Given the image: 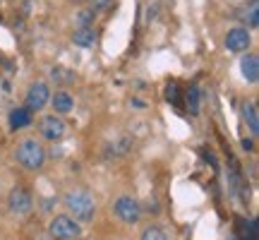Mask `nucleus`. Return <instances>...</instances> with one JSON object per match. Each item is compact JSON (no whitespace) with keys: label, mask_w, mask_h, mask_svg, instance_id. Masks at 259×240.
<instances>
[{"label":"nucleus","mask_w":259,"mask_h":240,"mask_svg":"<svg viewBox=\"0 0 259 240\" xmlns=\"http://www.w3.org/2000/svg\"><path fill=\"white\" fill-rule=\"evenodd\" d=\"M65 202V209L72 214L74 221H94V216H96V202H94V197L89 194V190H84V187H74L70 192L63 197Z\"/></svg>","instance_id":"nucleus-1"},{"label":"nucleus","mask_w":259,"mask_h":240,"mask_svg":"<svg viewBox=\"0 0 259 240\" xmlns=\"http://www.w3.org/2000/svg\"><path fill=\"white\" fill-rule=\"evenodd\" d=\"M15 158H17L19 166L29 168V171H38L46 161V149L41 147V142H36V139H24L15 149Z\"/></svg>","instance_id":"nucleus-2"},{"label":"nucleus","mask_w":259,"mask_h":240,"mask_svg":"<svg viewBox=\"0 0 259 240\" xmlns=\"http://www.w3.org/2000/svg\"><path fill=\"white\" fill-rule=\"evenodd\" d=\"M48 231L53 235V240H77L82 235V228H79V221H74L72 216L67 214H58L53 216V221L48 226Z\"/></svg>","instance_id":"nucleus-3"},{"label":"nucleus","mask_w":259,"mask_h":240,"mask_svg":"<svg viewBox=\"0 0 259 240\" xmlns=\"http://www.w3.org/2000/svg\"><path fill=\"white\" fill-rule=\"evenodd\" d=\"M113 214H115L122 223L135 226V223L139 221V216H142V204H139L132 194H122V197H118L115 204H113Z\"/></svg>","instance_id":"nucleus-4"},{"label":"nucleus","mask_w":259,"mask_h":240,"mask_svg":"<svg viewBox=\"0 0 259 240\" xmlns=\"http://www.w3.org/2000/svg\"><path fill=\"white\" fill-rule=\"evenodd\" d=\"M38 132L41 137L48 139V142H60L67 132V125H65L63 115H56V113H48L38 120Z\"/></svg>","instance_id":"nucleus-5"},{"label":"nucleus","mask_w":259,"mask_h":240,"mask_svg":"<svg viewBox=\"0 0 259 240\" xmlns=\"http://www.w3.org/2000/svg\"><path fill=\"white\" fill-rule=\"evenodd\" d=\"M51 101V87L46 82H31L27 89V103H24V108H29L31 113L36 111H44L46 108V103Z\"/></svg>","instance_id":"nucleus-6"},{"label":"nucleus","mask_w":259,"mask_h":240,"mask_svg":"<svg viewBox=\"0 0 259 240\" xmlns=\"http://www.w3.org/2000/svg\"><path fill=\"white\" fill-rule=\"evenodd\" d=\"M8 207L15 216H29L31 209H34V199H31L29 190H24V187H15L8 197Z\"/></svg>","instance_id":"nucleus-7"},{"label":"nucleus","mask_w":259,"mask_h":240,"mask_svg":"<svg viewBox=\"0 0 259 240\" xmlns=\"http://www.w3.org/2000/svg\"><path fill=\"white\" fill-rule=\"evenodd\" d=\"M252 44V34L247 27H233L228 29V34H226V48L233 51V53H242V51H247Z\"/></svg>","instance_id":"nucleus-8"},{"label":"nucleus","mask_w":259,"mask_h":240,"mask_svg":"<svg viewBox=\"0 0 259 240\" xmlns=\"http://www.w3.org/2000/svg\"><path fill=\"white\" fill-rule=\"evenodd\" d=\"M240 72L242 77L247 79L250 84H257L259 82V58L254 53H247V56H242L240 60Z\"/></svg>","instance_id":"nucleus-9"},{"label":"nucleus","mask_w":259,"mask_h":240,"mask_svg":"<svg viewBox=\"0 0 259 240\" xmlns=\"http://www.w3.org/2000/svg\"><path fill=\"white\" fill-rule=\"evenodd\" d=\"M51 103H53V111H56V115H63V113H70L74 108V99L70 92H65V89H60V92L51 94Z\"/></svg>","instance_id":"nucleus-10"},{"label":"nucleus","mask_w":259,"mask_h":240,"mask_svg":"<svg viewBox=\"0 0 259 240\" xmlns=\"http://www.w3.org/2000/svg\"><path fill=\"white\" fill-rule=\"evenodd\" d=\"M242 120L247 123L252 137H257V135H259V113H257V103H254V101H245V103H242Z\"/></svg>","instance_id":"nucleus-11"},{"label":"nucleus","mask_w":259,"mask_h":240,"mask_svg":"<svg viewBox=\"0 0 259 240\" xmlns=\"http://www.w3.org/2000/svg\"><path fill=\"white\" fill-rule=\"evenodd\" d=\"M31 125V111L19 106V108H12L10 111V128L12 130H19V128H27Z\"/></svg>","instance_id":"nucleus-12"},{"label":"nucleus","mask_w":259,"mask_h":240,"mask_svg":"<svg viewBox=\"0 0 259 240\" xmlns=\"http://www.w3.org/2000/svg\"><path fill=\"white\" fill-rule=\"evenodd\" d=\"M72 41L77 44V46H82V48H92L94 44H96V31H94V27L77 29V31L72 34Z\"/></svg>","instance_id":"nucleus-13"},{"label":"nucleus","mask_w":259,"mask_h":240,"mask_svg":"<svg viewBox=\"0 0 259 240\" xmlns=\"http://www.w3.org/2000/svg\"><path fill=\"white\" fill-rule=\"evenodd\" d=\"M240 19L247 27H257L259 24V0H250V3L240 10Z\"/></svg>","instance_id":"nucleus-14"},{"label":"nucleus","mask_w":259,"mask_h":240,"mask_svg":"<svg viewBox=\"0 0 259 240\" xmlns=\"http://www.w3.org/2000/svg\"><path fill=\"white\" fill-rule=\"evenodd\" d=\"M51 77H53V82H60V84H72L74 82L72 70H65V67H53V70H51Z\"/></svg>","instance_id":"nucleus-15"},{"label":"nucleus","mask_w":259,"mask_h":240,"mask_svg":"<svg viewBox=\"0 0 259 240\" xmlns=\"http://www.w3.org/2000/svg\"><path fill=\"white\" fill-rule=\"evenodd\" d=\"M187 108L192 115L199 113V89L197 87H190V92H187Z\"/></svg>","instance_id":"nucleus-16"},{"label":"nucleus","mask_w":259,"mask_h":240,"mask_svg":"<svg viewBox=\"0 0 259 240\" xmlns=\"http://www.w3.org/2000/svg\"><path fill=\"white\" fill-rule=\"evenodd\" d=\"M142 240H168L166 233L161 231V226H147L142 231Z\"/></svg>","instance_id":"nucleus-17"},{"label":"nucleus","mask_w":259,"mask_h":240,"mask_svg":"<svg viewBox=\"0 0 259 240\" xmlns=\"http://www.w3.org/2000/svg\"><path fill=\"white\" fill-rule=\"evenodd\" d=\"M94 15H96V12H92V10H82V12L77 15V22H79V29H82V27H89V22H92V19H94Z\"/></svg>","instance_id":"nucleus-18"},{"label":"nucleus","mask_w":259,"mask_h":240,"mask_svg":"<svg viewBox=\"0 0 259 240\" xmlns=\"http://www.w3.org/2000/svg\"><path fill=\"white\" fill-rule=\"evenodd\" d=\"M166 99L170 103H178L180 99H178V84L173 82V84H168V89H166Z\"/></svg>","instance_id":"nucleus-19"},{"label":"nucleus","mask_w":259,"mask_h":240,"mask_svg":"<svg viewBox=\"0 0 259 240\" xmlns=\"http://www.w3.org/2000/svg\"><path fill=\"white\" fill-rule=\"evenodd\" d=\"M108 3L111 0H92V12H99V10H103V8H108Z\"/></svg>","instance_id":"nucleus-20"},{"label":"nucleus","mask_w":259,"mask_h":240,"mask_svg":"<svg viewBox=\"0 0 259 240\" xmlns=\"http://www.w3.org/2000/svg\"><path fill=\"white\" fill-rule=\"evenodd\" d=\"M242 147L247 149V151H252V139H247V137H245V139H242Z\"/></svg>","instance_id":"nucleus-21"},{"label":"nucleus","mask_w":259,"mask_h":240,"mask_svg":"<svg viewBox=\"0 0 259 240\" xmlns=\"http://www.w3.org/2000/svg\"><path fill=\"white\" fill-rule=\"evenodd\" d=\"M74 3H87V0H74Z\"/></svg>","instance_id":"nucleus-22"}]
</instances>
